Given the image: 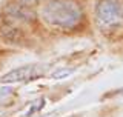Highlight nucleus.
I'll return each mask as SVG.
<instances>
[{"label":"nucleus","instance_id":"obj_1","mask_svg":"<svg viewBox=\"0 0 123 117\" xmlns=\"http://www.w3.org/2000/svg\"><path fill=\"white\" fill-rule=\"evenodd\" d=\"M40 15L46 25L71 31L83 22V8L77 0H46L40 8Z\"/></svg>","mask_w":123,"mask_h":117},{"label":"nucleus","instance_id":"obj_2","mask_svg":"<svg viewBox=\"0 0 123 117\" xmlns=\"http://www.w3.org/2000/svg\"><path fill=\"white\" fill-rule=\"evenodd\" d=\"M94 19L103 34H111L123 28V6L118 0H97Z\"/></svg>","mask_w":123,"mask_h":117},{"label":"nucleus","instance_id":"obj_3","mask_svg":"<svg viewBox=\"0 0 123 117\" xmlns=\"http://www.w3.org/2000/svg\"><path fill=\"white\" fill-rule=\"evenodd\" d=\"M43 66L36 65V63H29V65H23L18 68L12 69V71L6 72L5 76L0 79L2 83H25L29 80H36L38 77L43 76Z\"/></svg>","mask_w":123,"mask_h":117},{"label":"nucleus","instance_id":"obj_8","mask_svg":"<svg viewBox=\"0 0 123 117\" xmlns=\"http://www.w3.org/2000/svg\"><path fill=\"white\" fill-rule=\"evenodd\" d=\"M42 105H45V100H43V99H38V100H36V102L31 105V110H29V112H28V116H31L32 112L38 111V110L42 108Z\"/></svg>","mask_w":123,"mask_h":117},{"label":"nucleus","instance_id":"obj_6","mask_svg":"<svg viewBox=\"0 0 123 117\" xmlns=\"http://www.w3.org/2000/svg\"><path fill=\"white\" fill-rule=\"evenodd\" d=\"M72 72H74V69H72V68H60V69H57V71H54L51 76L54 77V79H63V77L71 76Z\"/></svg>","mask_w":123,"mask_h":117},{"label":"nucleus","instance_id":"obj_7","mask_svg":"<svg viewBox=\"0 0 123 117\" xmlns=\"http://www.w3.org/2000/svg\"><path fill=\"white\" fill-rule=\"evenodd\" d=\"M12 2L18 3V5L22 6H26V8H31V9H34L36 6H38L43 0H12Z\"/></svg>","mask_w":123,"mask_h":117},{"label":"nucleus","instance_id":"obj_9","mask_svg":"<svg viewBox=\"0 0 123 117\" xmlns=\"http://www.w3.org/2000/svg\"><path fill=\"white\" fill-rule=\"evenodd\" d=\"M9 94H11V88H6V86L0 88V99H2V97H6V96H9Z\"/></svg>","mask_w":123,"mask_h":117},{"label":"nucleus","instance_id":"obj_4","mask_svg":"<svg viewBox=\"0 0 123 117\" xmlns=\"http://www.w3.org/2000/svg\"><path fill=\"white\" fill-rule=\"evenodd\" d=\"M3 15H5L6 22H9V23H14V22L29 23L36 19L34 9L22 6V5H18V3L12 2V0H9V2L6 3V6L3 8Z\"/></svg>","mask_w":123,"mask_h":117},{"label":"nucleus","instance_id":"obj_5","mask_svg":"<svg viewBox=\"0 0 123 117\" xmlns=\"http://www.w3.org/2000/svg\"><path fill=\"white\" fill-rule=\"evenodd\" d=\"M0 37L8 43H23L25 42V34L20 28L14 26L12 23H5L0 26Z\"/></svg>","mask_w":123,"mask_h":117}]
</instances>
